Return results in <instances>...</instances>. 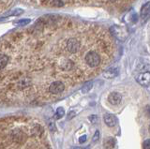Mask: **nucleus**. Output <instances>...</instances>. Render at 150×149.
Returning a JSON list of instances; mask_svg holds the SVG:
<instances>
[{"mask_svg":"<svg viewBox=\"0 0 150 149\" xmlns=\"http://www.w3.org/2000/svg\"><path fill=\"white\" fill-rule=\"evenodd\" d=\"M84 62H86V64L89 68H94L100 65L101 57L95 50H91V51H88L86 54V55H84Z\"/></svg>","mask_w":150,"mask_h":149,"instance_id":"obj_1","label":"nucleus"},{"mask_svg":"<svg viewBox=\"0 0 150 149\" xmlns=\"http://www.w3.org/2000/svg\"><path fill=\"white\" fill-rule=\"evenodd\" d=\"M65 48L69 54H76L81 50V42L76 38H69L66 42Z\"/></svg>","mask_w":150,"mask_h":149,"instance_id":"obj_2","label":"nucleus"},{"mask_svg":"<svg viewBox=\"0 0 150 149\" xmlns=\"http://www.w3.org/2000/svg\"><path fill=\"white\" fill-rule=\"evenodd\" d=\"M64 89H65V85L61 81H54L53 83H51V85L48 87L49 92L53 95H58L60 93H62Z\"/></svg>","mask_w":150,"mask_h":149,"instance_id":"obj_3","label":"nucleus"},{"mask_svg":"<svg viewBox=\"0 0 150 149\" xmlns=\"http://www.w3.org/2000/svg\"><path fill=\"white\" fill-rule=\"evenodd\" d=\"M108 100H109V102L112 105H119L121 103L122 97L119 93L112 92L109 95V97H108Z\"/></svg>","mask_w":150,"mask_h":149,"instance_id":"obj_4","label":"nucleus"},{"mask_svg":"<svg viewBox=\"0 0 150 149\" xmlns=\"http://www.w3.org/2000/svg\"><path fill=\"white\" fill-rule=\"evenodd\" d=\"M103 119H104V122L105 124L108 126V127H115L117 123V119L114 114H106L103 116Z\"/></svg>","mask_w":150,"mask_h":149,"instance_id":"obj_5","label":"nucleus"},{"mask_svg":"<svg viewBox=\"0 0 150 149\" xmlns=\"http://www.w3.org/2000/svg\"><path fill=\"white\" fill-rule=\"evenodd\" d=\"M149 80H150V74H149L148 71H146L145 73L141 74V75L137 79V81L144 86H148L149 85Z\"/></svg>","mask_w":150,"mask_h":149,"instance_id":"obj_6","label":"nucleus"},{"mask_svg":"<svg viewBox=\"0 0 150 149\" xmlns=\"http://www.w3.org/2000/svg\"><path fill=\"white\" fill-rule=\"evenodd\" d=\"M117 74H118V69L115 68H111L103 73V77H105L107 79H112L115 76H117Z\"/></svg>","mask_w":150,"mask_h":149,"instance_id":"obj_7","label":"nucleus"},{"mask_svg":"<svg viewBox=\"0 0 150 149\" xmlns=\"http://www.w3.org/2000/svg\"><path fill=\"white\" fill-rule=\"evenodd\" d=\"M9 62V56L6 54H0V71H2L8 66Z\"/></svg>","mask_w":150,"mask_h":149,"instance_id":"obj_8","label":"nucleus"},{"mask_svg":"<svg viewBox=\"0 0 150 149\" xmlns=\"http://www.w3.org/2000/svg\"><path fill=\"white\" fill-rule=\"evenodd\" d=\"M115 145V140L112 137H108L103 141V147L104 149H112Z\"/></svg>","mask_w":150,"mask_h":149,"instance_id":"obj_9","label":"nucleus"},{"mask_svg":"<svg viewBox=\"0 0 150 149\" xmlns=\"http://www.w3.org/2000/svg\"><path fill=\"white\" fill-rule=\"evenodd\" d=\"M148 15H149V3H146L142 8V11H141V17H142V19L144 20L148 17Z\"/></svg>","mask_w":150,"mask_h":149,"instance_id":"obj_10","label":"nucleus"},{"mask_svg":"<svg viewBox=\"0 0 150 149\" xmlns=\"http://www.w3.org/2000/svg\"><path fill=\"white\" fill-rule=\"evenodd\" d=\"M92 85H93L92 82H88V83H84V85H83V88H82V92H83V93H87L89 90H91Z\"/></svg>","mask_w":150,"mask_h":149,"instance_id":"obj_11","label":"nucleus"},{"mask_svg":"<svg viewBox=\"0 0 150 149\" xmlns=\"http://www.w3.org/2000/svg\"><path fill=\"white\" fill-rule=\"evenodd\" d=\"M65 114V111L63 108H61V107H59V108L56 110V118H61L63 117Z\"/></svg>","mask_w":150,"mask_h":149,"instance_id":"obj_12","label":"nucleus"},{"mask_svg":"<svg viewBox=\"0 0 150 149\" xmlns=\"http://www.w3.org/2000/svg\"><path fill=\"white\" fill-rule=\"evenodd\" d=\"M53 4L55 7H62L65 4V0H53Z\"/></svg>","mask_w":150,"mask_h":149,"instance_id":"obj_13","label":"nucleus"},{"mask_svg":"<svg viewBox=\"0 0 150 149\" xmlns=\"http://www.w3.org/2000/svg\"><path fill=\"white\" fill-rule=\"evenodd\" d=\"M48 127H49L51 131H54V130H55V125H54V121H49V122H48Z\"/></svg>","mask_w":150,"mask_h":149,"instance_id":"obj_14","label":"nucleus"},{"mask_svg":"<svg viewBox=\"0 0 150 149\" xmlns=\"http://www.w3.org/2000/svg\"><path fill=\"white\" fill-rule=\"evenodd\" d=\"M98 139H100V132H98V130H97V131L95 132V134H94V136H93V142L95 143L97 141H98Z\"/></svg>","mask_w":150,"mask_h":149,"instance_id":"obj_15","label":"nucleus"},{"mask_svg":"<svg viewBox=\"0 0 150 149\" xmlns=\"http://www.w3.org/2000/svg\"><path fill=\"white\" fill-rule=\"evenodd\" d=\"M144 149H150V141L147 139L144 143Z\"/></svg>","mask_w":150,"mask_h":149,"instance_id":"obj_16","label":"nucleus"},{"mask_svg":"<svg viewBox=\"0 0 150 149\" xmlns=\"http://www.w3.org/2000/svg\"><path fill=\"white\" fill-rule=\"evenodd\" d=\"M89 120H90V122L93 123V124H95L97 122V120H98V117L96 115H91L90 117H89Z\"/></svg>","mask_w":150,"mask_h":149,"instance_id":"obj_17","label":"nucleus"},{"mask_svg":"<svg viewBox=\"0 0 150 149\" xmlns=\"http://www.w3.org/2000/svg\"><path fill=\"white\" fill-rule=\"evenodd\" d=\"M86 141V135H83V136H81L79 138V142L81 143H84Z\"/></svg>","mask_w":150,"mask_h":149,"instance_id":"obj_18","label":"nucleus"},{"mask_svg":"<svg viewBox=\"0 0 150 149\" xmlns=\"http://www.w3.org/2000/svg\"><path fill=\"white\" fill-rule=\"evenodd\" d=\"M29 22H30V20L25 19V21H21V22H19V23H18V25H27Z\"/></svg>","mask_w":150,"mask_h":149,"instance_id":"obj_19","label":"nucleus"},{"mask_svg":"<svg viewBox=\"0 0 150 149\" xmlns=\"http://www.w3.org/2000/svg\"><path fill=\"white\" fill-rule=\"evenodd\" d=\"M74 115H75V113H74V112H70L69 115H68V119H71Z\"/></svg>","mask_w":150,"mask_h":149,"instance_id":"obj_20","label":"nucleus"},{"mask_svg":"<svg viewBox=\"0 0 150 149\" xmlns=\"http://www.w3.org/2000/svg\"><path fill=\"white\" fill-rule=\"evenodd\" d=\"M72 149H83V148H81V147H73ZM86 149H88V147H87V148H86Z\"/></svg>","mask_w":150,"mask_h":149,"instance_id":"obj_21","label":"nucleus"},{"mask_svg":"<svg viewBox=\"0 0 150 149\" xmlns=\"http://www.w3.org/2000/svg\"><path fill=\"white\" fill-rule=\"evenodd\" d=\"M109 1H110V2H115L116 0H109Z\"/></svg>","mask_w":150,"mask_h":149,"instance_id":"obj_22","label":"nucleus"}]
</instances>
